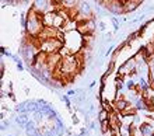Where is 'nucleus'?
I'll list each match as a JSON object with an SVG mask.
<instances>
[{
	"mask_svg": "<svg viewBox=\"0 0 154 136\" xmlns=\"http://www.w3.org/2000/svg\"><path fill=\"white\" fill-rule=\"evenodd\" d=\"M44 16L45 14H41V13L34 11L32 8H29L28 20H27V30L24 31L25 34H28L29 38H38L45 30Z\"/></svg>",
	"mask_w": 154,
	"mask_h": 136,
	"instance_id": "nucleus-1",
	"label": "nucleus"
},
{
	"mask_svg": "<svg viewBox=\"0 0 154 136\" xmlns=\"http://www.w3.org/2000/svg\"><path fill=\"white\" fill-rule=\"evenodd\" d=\"M112 105H114V109H115V111H116V112H121V114H122V112L125 111V109L130 105V103L126 100L123 94H118L116 98H115L114 103H112Z\"/></svg>",
	"mask_w": 154,
	"mask_h": 136,
	"instance_id": "nucleus-2",
	"label": "nucleus"
},
{
	"mask_svg": "<svg viewBox=\"0 0 154 136\" xmlns=\"http://www.w3.org/2000/svg\"><path fill=\"white\" fill-rule=\"evenodd\" d=\"M139 6H142V2L140 0H123V14H128V13H133Z\"/></svg>",
	"mask_w": 154,
	"mask_h": 136,
	"instance_id": "nucleus-3",
	"label": "nucleus"
},
{
	"mask_svg": "<svg viewBox=\"0 0 154 136\" xmlns=\"http://www.w3.org/2000/svg\"><path fill=\"white\" fill-rule=\"evenodd\" d=\"M29 121V116L28 114H23V115H17L16 118H14V122L17 124V126L18 128H25V125H27V122Z\"/></svg>",
	"mask_w": 154,
	"mask_h": 136,
	"instance_id": "nucleus-4",
	"label": "nucleus"
},
{
	"mask_svg": "<svg viewBox=\"0 0 154 136\" xmlns=\"http://www.w3.org/2000/svg\"><path fill=\"white\" fill-rule=\"evenodd\" d=\"M25 107H27V112L28 114H34V112H37L38 109V104H37V100H28L25 101Z\"/></svg>",
	"mask_w": 154,
	"mask_h": 136,
	"instance_id": "nucleus-5",
	"label": "nucleus"
},
{
	"mask_svg": "<svg viewBox=\"0 0 154 136\" xmlns=\"http://www.w3.org/2000/svg\"><path fill=\"white\" fill-rule=\"evenodd\" d=\"M132 129H133V126L121 124V126L118 129V133H119V136H132Z\"/></svg>",
	"mask_w": 154,
	"mask_h": 136,
	"instance_id": "nucleus-6",
	"label": "nucleus"
},
{
	"mask_svg": "<svg viewBox=\"0 0 154 136\" xmlns=\"http://www.w3.org/2000/svg\"><path fill=\"white\" fill-rule=\"evenodd\" d=\"M97 118H98V121H100V122H105V121L109 119V112L101 108V109H100V112L97 114Z\"/></svg>",
	"mask_w": 154,
	"mask_h": 136,
	"instance_id": "nucleus-7",
	"label": "nucleus"
},
{
	"mask_svg": "<svg viewBox=\"0 0 154 136\" xmlns=\"http://www.w3.org/2000/svg\"><path fill=\"white\" fill-rule=\"evenodd\" d=\"M126 88L129 90V91H134V88L137 87V80H134L133 77H130V79H128L125 83Z\"/></svg>",
	"mask_w": 154,
	"mask_h": 136,
	"instance_id": "nucleus-8",
	"label": "nucleus"
},
{
	"mask_svg": "<svg viewBox=\"0 0 154 136\" xmlns=\"http://www.w3.org/2000/svg\"><path fill=\"white\" fill-rule=\"evenodd\" d=\"M122 115H125V116H136V115H139V114H137V109L134 108L133 105H129L125 111L122 112Z\"/></svg>",
	"mask_w": 154,
	"mask_h": 136,
	"instance_id": "nucleus-9",
	"label": "nucleus"
},
{
	"mask_svg": "<svg viewBox=\"0 0 154 136\" xmlns=\"http://www.w3.org/2000/svg\"><path fill=\"white\" fill-rule=\"evenodd\" d=\"M44 118H45V116H44V114H42L41 111H37V112H34V114H32V121L37 124V126H39Z\"/></svg>",
	"mask_w": 154,
	"mask_h": 136,
	"instance_id": "nucleus-10",
	"label": "nucleus"
},
{
	"mask_svg": "<svg viewBox=\"0 0 154 136\" xmlns=\"http://www.w3.org/2000/svg\"><path fill=\"white\" fill-rule=\"evenodd\" d=\"M111 21H112V25H114V32H118V31H119V27H121L119 18H118V17H112V16H111Z\"/></svg>",
	"mask_w": 154,
	"mask_h": 136,
	"instance_id": "nucleus-11",
	"label": "nucleus"
},
{
	"mask_svg": "<svg viewBox=\"0 0 154 136\" xmlns=\"http://www.w3.org/2000/svg\"><path fill=\"white\" fill-rule=\"evenodd\" d=\"M60 100L66 104L67 109H70V111H72V100H70V97L69 96H60Z\"/></svg>",
	"mask_w": 154,
	"mask_h": 136,
	"instance_id": "nucleus-12",
	"label": "nucleus"
},
{
	"mask_svg": "<svg viewBox=\"0 0 154 136\" xmlns=\"http://www.w3.org/2000/svg\"><path fill=\"white\" fill-rule=\"evenodd\" d=\"M42 133H44V136H56L55 131H53L51 126H46V128L42 129Z\"/></svg>",
	"mask_w": 154,
	"mask_h": 136,
	"instance_id": "nucleus-13",
	"label": "nucleus"
},
{
	"mask_svg": "<svg viewBox=\"0 0 154 136\" xmlns=\"http://www.w3.org/2000/svg\"><path fill=\"white\" fill-rule=\"evenodd\" d=\"M10 126H11V122H10V121L8 119H4V121H2V125H0V129H2V131H6V129H8L10 128Z\"/></svg>",
	"mask_w": 154,
	"mask_h": 136,
	"instance_id": "nucleus-14",
	"label": "nucleus"
},
{
	"mask_svg": "<svg viewBox=\"0 0 154 136\" xmlns=\"http://www.w3.org/2000/svg\"><path fill=\"white\" fill-rule=\"evenodd\" d=\"M98 28H100V31H105L106 30L105 21H100V23H98Z\"/></svg>",
	"mask_w": 154,
	"mask_h": 136,
	"instance_id": "nucleus-15",
	"label": "nucleus"
},
{
	"mask_svg": "<svg viewBox=\"0 0 154 136\" xmlns=\"http://www.w3.org/2000/svg\"><path fill=\"white\" fill-rule=\"evenodd\" d=\"M72 121H73L74 125H79V122H80V119H79V116H77L76 114H73V115H72Z\"/></svg>",
	"mask_w": 154,
	"mask_h": 136,
	"instance_id": "nucleus-16",
	"label": "nucleus"
},
{
	"mask_svg": "<svg viewBox=\"0 0 154 136\" xmlns=\"http://www.w3.org/2000/svg\"><path fill=\"white\" fill-rule=\"evenodd\" d=\"M147 118H149V119H151V121H154V108L147 112Z\"/></svg>",
	"mask_w": 154,
	"mask_h": 136,
	"instance_id": "nucleus-17",
	"label": "nucleus"
},
{
	"mask_svg": "<svg viewBox=\"0 0 154 136\" xmlns=\"http://www.w3.org/2000/svg\"><path fill=\"white\" fill-rule=\"evenodd\" d=\"M0 118H2V121L6 119V108L3 107V109H2V112H0Z\"/></svg>",
	"mask_w": 154,
	"mask_h": 136,
	"instance_id": "nucleus-18",
	"label": "nucleus"
},
{
	"mask_svg": "<svg viewBox=\"0 0 154 136\" xmlns=\"http://www.w3.org/2000/svg\"><path fill=\"white\" fill-rule=\"evenodd\" d=\"M66 96H69V97H73V96H74V97H76V96H77V93H76V90H69Z\"/></svg>",
	"mask_w": 154,
	"mask_h": 136,
	"instance_id": "nucleus-19",
	"label": "nucleus"
},
{
	"mask_svg": "<svg viewBox=\"0 0 154 136\" xmlns=\"http://www.w3.org/2000/svg\"><path fill=\"white\" fill-rule=\"evenodd\" d=\"M87 128H88L90 131H93V129H95V122H94V121H91V122L88 124V126H87Z\"/></svg>",
	"mask_w": 154,
	"mask_h": 136,
	"instance_id": "nucleus-20",
	"label": "nucleus"
},
{
	"mask_svg": "<svg viewBox=\"0 0 154 136\" xmlns=\"http://www.w3.org/2000/svg\"><path fill=\"white\" fill-rule=\"evenodd\" d=\"M7 96H8V98H11V100H16V96H14V93H13V91H8Z\"/></svg>",
	"mask_w": 154,
	"mask_h": 136,
	"instance_id": "nucleus-21",
	"label": "nucleus"
},
{
	"mask_svg": "<svg viewBox=\"0 0 154 136\" xmlns=\"http://www.w3.org/2000/svg\"><path fill=\"white\" fill-rule=\"evenodd\" d=\"M35 136H44V133H42V128H39L38 126V129H37V135Z\"/></svg>",
	"mask_w": 154,
	"mask_h": 136,
	"instance_id": "nucleus-22",
	"label": "nucleus"
},
{
	"mask_svg": "<svg viewBox=\"0 0 154 136\" xmlns=\"http://www.w3.org/2000/svg\"><path fill=\"white\" fill-rule=\"evenodd\" d=\"M17 70H18V72H23V70H24V66H23V63H18V65H17Z\"/></svg>",
	"mask_w": 154,
	"mask_h": 136,
	"instance_id": "nucleus-23",
	"label": "nucleus"
},
{
	"mask_svg": "<svg viewBox=\"0 0 154 136\" xmlns=\"http://www.w3.org/2000/svg\"><path fill=\"white\" fill-rule=\"evenodd\" d=\"M24 93L27 94V96H28V94H29V88H28V87H25V88H24Z\"/></svg>",
	"mask_w": 154,
	"mask_h": 136,
	"instance_id": "nucleus-24",
	"label": "nucleus"
},
{
	"mask_svg": "<svg viewBox=\"0 0 154 136\" xmlns=\"http://www.w3.org/2000/svg\"><path fill=\"white\" fill-rule=\"evenodd\" d=\"M6 136H14V135H6Z\"/></svg>",
	"mask_w": 154,
	"mask_h": 136,
	"instance_id": "nucleus-25",
	"label": "nucleus"
}]
</instances>
